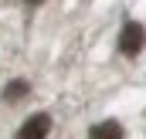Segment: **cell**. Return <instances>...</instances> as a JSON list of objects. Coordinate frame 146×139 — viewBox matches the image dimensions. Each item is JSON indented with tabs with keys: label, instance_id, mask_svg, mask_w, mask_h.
Returning a JSON list of instances; mask_svg holds the SVG:
<instances>
[{
	"label": "cell",
	"instance_id": "obj_3",
	"mask_svg": "<svg viewBox=\"0 0 146 139\" xmlns=\"http://www.w3.org/2000/svg\"><path fill=\"white\" fill-rule=\"evenodd\" d=\"M31 95V85L24 81V78H14V81H7L3 85V92H0V99L7 105H14V102H21V99H27Z\"/></svg>",
	"mask_w": 146,
	"mask_h": 139
},
{
	"label": "cell",
	"instance_id": "obj_4",
	"mask_svg": "<svg viewBox=\"0 0 146 139\" xmlns=\"http://www.w3.org/2000/svg\"><path fill=\"white\" fill-rule=\"evenodd\" d=\"M88 139H126V132H122V126L115 119H106V122L88 129Z\"/></svg>",
	"mask_w": 146,
	"mask_h": 139
},
{
	"label": "cell",
	"instance_id": "obj_2",
	"mask_svg": "<svg viewBox=\"0 0 146 139\" xmlns=\"http://www.w3.org/2000/svg\"><path fill=\"white\" fill-rule=\"evenodd\" d=\"M51 132V115L48 112H37V115H31L17 132H14V139H44Z\"/></svg>",
	"mask_w": 146,
	"mask_h": 139
},
{
	"label": "cell",
	"instance_id": "obj_5",
	"mask_svg": "<svg viewBox=\"0 0 146 139\" xmlns=\"http://www.w3.org/2000/svg\"><path fill=\"white\" fill-rule=\"evenodd\" d=\"M24 3H27V7H41L44 0H24Z\"/></svg>",
	"mask_w": 146,
	"mask_h": 139
},
{
	"label": "cell",
	"instance_id": "obj_1",
	"mask_svg": "<svg viewBox=\"0 0 146 139\" xmlns=\"http://www.w3.org/2000/svg\"><path fill=\"white\" fill-rule=\"evenodd\" d=\"M143 48H146V27L139 21H126L122 31H119V51L126 58H136Z\"/></svg>",
	"mask_w": 146,
	"mask_h": 139
}]
</instances>
